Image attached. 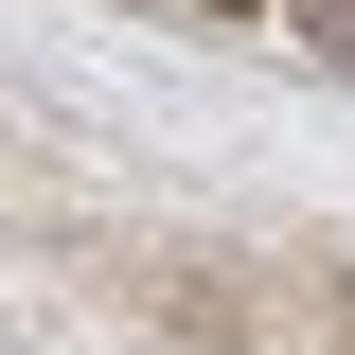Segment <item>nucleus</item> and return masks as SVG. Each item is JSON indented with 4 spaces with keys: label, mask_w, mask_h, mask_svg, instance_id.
Here are the masks:
<instances>
[{
    "label": "nucleus",
    "mask_w": 355,
    "mask_h": 355,
    "mask_svg": "<svg viewBox=\"0 0 355 355\" xmlns=\"http://www.w3.org/2000/svg\"><path fill=\"white\" fill-rule=\"evenodd\" d=\"M214 18H231V0H214Z\"/></svg>",
    "instance_id": "nucleus-1"
}]
</instances>
